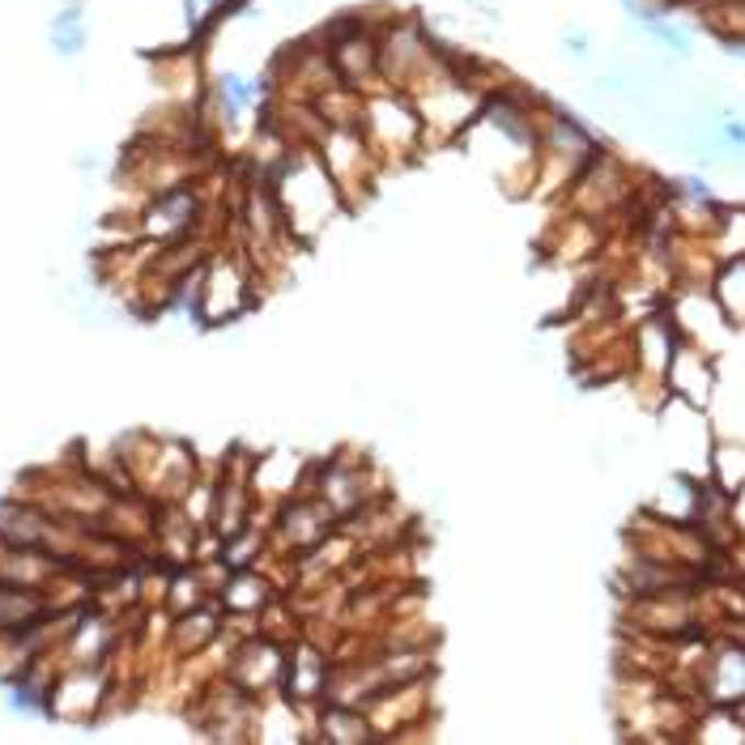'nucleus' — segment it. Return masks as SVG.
Masks as SVG:
<instances>
[{"mask_svg":"<svg viewBox=\"0 0 745 745\" xmlns=\"http://www.w3.org/2000/svg\"><path fill=\"white\" fill-rule=\"evenodd\" d=\"M192 217H196V201H192V192H171V196H162V201L154 205L149 226H154L158 235H179Z\"/></svg>","mask_w":745,"mask_h":745,"instance_id":"7ed1b4c3","label":"nucleus"},{"mask_svg":"<svg viewBox=\"0 0 745 745\" xmlns=\"http://www.w3.org/2000/svg\"><path fill=\"white\" fill-rule=\"evenodd\" d=\"M264 90H269L264 77H244L235 69L217 72V81H213V99H217V111L226 124H244L251 115H260Z\"/></svg>","mask_w":745,"mask_h":745,"instance_id":"f257e3e1","label":"nucleus"},{"mask_svg":"<svg viewBox=\"0 0 745 745\" xmlns=\"http://www.w3.org/2000/svg\"><path fill=\"white\" fill-rule=\"evenodd\" d=\"M52 47H56L60 56H81V47H86V13H81L77 0H69V4L52 18Z\"/></svg>","mask_w":745,"mask_h":745,"instance_id":"f03ea898","label":"nucleus"},{"mask_svg":"<svg viewBox=\"0 0 745 745\" xmlns=\"http://www.w3.org/2000/svg\"><path fill=\"white\" fill-rule=\"evenodd\" d=\"M563 47H567V52H579V56H584V52H588V35H584L579 26H571L567 35H563Z\"/></svg>","mask_w":745,"mask_h":745,"instance_id":"20e7f679","label":"nucleus"}]
</instances>
